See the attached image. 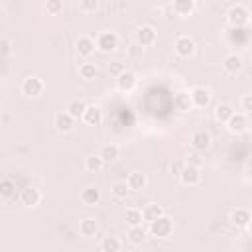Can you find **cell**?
<instances>
[{"mask_svg":"<svg viewBox=\"0 0 252 252\" xmlns=\"http://www.w3.org/2000/svg\"><path fill=\"white\" fill-rule=\"evenodd\" d=\"M226 18H228V24H230L232 28H246L248 22H250V12H248L244 6L236 4V6H232V8L228 10Z\"/></svg>","mask_w":252,"mask_h":252,"instance_id":"obj_1","label":"cell"},{"mask_svg":"<svg viewBox=\"0 0 252 252\" xmlns=\"http://www.w3.org/2000/svg\"><path fill=\"white\" fill-rule=\"evenodd\" d=\"M171 230H173V222L165 215H161V217H158L156 220L150 222V232L158 238H167L171 234Z\"/></svg>","mask_w":252,"mask_h":252,"instance_id":"obj_2","label":"cell"},{"mask_svg":"<svg viewBox=\"0 0 252 252\" xmlns=\"http://www.w3.org/2000/svg\"><path fill=\"white\" fill-rule=\"evenodd\" d=\"M179 181L187 187H193V185H199L201 183V167H195V165H183V169L179 171Z\"/></svg>","mask_w":252,"mask_h":252,"instance_id":"obj_3","label":"cell"},{"mask_svg":"<svg viewBox=\"0 0 252 252\" xmlns=\"http://www.w3.org/2000/svg\"><path fill=\"white\" fill-rule=\"evenodd\" d=\"M173 49H175V53H177L179 57L189 59V57L195 53V41H193L191 37H187V35H179V37L175 39V43H173Z\"/></svg>","mask_w":252,"mask_h":252,"instance_id":"obj_4","label":"cell"},{"mask_svg":"<svg viewBox=\"0 0 252 252\" xmlns=\"http://www.w3.org/2000/svg\"><path fill=\"white\" fill-rule=\"evenodd\" d=\"M118 45V37L114 32H102L98 37H96V47L102 51V53H110L114 51Z\"/></svg>","mask_w":252,"mask_h":252,"instance_id":"obj_5","label":"cell"},{"mask_svg":"<svg viewBox=\"0 0 252 252\" xmlns=\"http://www.w3.org/2000/svg\"><path fill=\"white\" fill-rule=\"evenodd\" d=\"M22 93L26 96H39L43 93V81L39 77H26L22 83Z\"/></svg>","mask_w":252,"mask_h":252,"instance_id":"obj_6","label":"cell"},{"mask_svg":"<svg viewBox=\"0 0 252 252\" xmlns=\"http://www.w3.org/2000/svg\"><path fill=\"white\" fill-rule=\"evenodd\" d=\"M189 96H191L193 106H197V108H205V106L211 104V91L205 89V87H195L189 93Z\"/></svg>","mask_w":252,"mask_h":252,"instance_id":"obj_7","label":"cell"},{"mask_svg":"<svg viewBox=\"0 0 252 252\" xmlns=\"http://www.w3.org/2000/svg\"><path fill=\"white\" fill-rule=\"evenodd\" d=\"M226 126H228V130H230L232 134H240V132H244L246 126H248L246 114H244V112H232L230 118L226 120Z\"/></svg>","mask_w":252,"mask_h":252,"instance_id":"obj_8","label":"cell"},{"mask_svg":"<svg viewBox=\"0 0 252 252\" xmlns=\"http://www.w3.org/2000/svg\"><path fill=\"white\" fill-rule=\"evenodd\" d=\"M136 41H138L142 47L152 45V43L156 41V30H154L152 26H142V28H138V32H136Z\"/></svg>","mask_w":252,"mask_h":252,"instance_id":"obj_9","label":"cell"},{"mask_svg":"<svg viewBox=\"0 0 252 252\" xmlns=\"http://www.w3.org/2000/svg\"><path fill=\"white\" fill-rule=\"evenodd\" d=\"M136 83H138V79H136V75L132 71H126L124 69L120 75H116V87L120 91H132L136 87Z\"/></svg>","mask_w":252,"mask_h":252,"instance_id":"obj_10","label":"cell"},{"mask_svg":"<svg viewBox=\"0 0 252 252\" xmlns=\"http://www.w3.org/2000/svg\"><path fill=\"white\" fill-rule=\"evenodd\" d=\"M85 124H89V126H98L100 122H102V110L98 108V106H94V104H91V106H87L85 108V112H83V118H81Z\"/></svg>","mask_w":252,"mask_h":252,"instance_id":"obj_11","label":"cell"},{"mask_svg":"<svg viewBox=\"0 0 252 252\" xmlns=\"http://www.w3.org/2000/svg\"><path fill=\"white\" fill-rule=\"evenodd\" d=\"M191 146H193L195 152H205L211 146V134L205 132V130H197L191 138Z\"/></svg>","mask_w":252,"mask_h":252,"instance_id":"obj_12","label":"cell"},{"mask_svg":"<svg viewBox=\"0 0 252 252\" xmlns=\"http://www.w3.org/2000/svg\"><path fill=\"white\" fill-rule=\"evenodd\" d=\"M20 201H22V205H26V207H35V205H39V201H41V193H39L35 187H26V189H22V193H20Z\"/></svg>","mask_w":252,"mask_h":252,"instance_id":"obj_13","label":"cell"},{"mask_svg":"<svg viewBox=\"0 0 252 252\" xmlns=\"http://www.w3.org/2000/svg\"><path fill=\"white\" fill-rule=\"evenodd\" d=\"M53 124H55V128L59 132H71L73 126H75V118L69 112H59V114H55Z\"/></svg>","mask_w":252,"mask_h":252,"instance_id":"obj_14","label":"cell"},{"mask_svg":"<svg viewBox=\"0 0 252 252\" xmlns=\"http://www.w3.org/2000/svg\"><path fill=\"white\" fill-rule=\"evenodd\" d=\"M126 185H128V189H132V191H142V189H146L148 179H146V175H144L142 171H132V173L128 175V179H126Z\"/></svg>","mask_w":252,"mask_h":252,"instance_id":"obj_15","label":"cell"},{"mask_svg":"<svg viewBox=\"0 0 252 252\" xmlns=\"http://www.w3.org/2000/svg\"><path fill=\"white\" fill-rule=\"evenodd\" d=\"M222 67H224V71H226V73L236 75V73L242 69V59H240V55H236V53L226 55V57H224V61H222Z\"/></svg>","mask_w":252,"mask_h":252,"instance_id":"obj_16","label":"cell"},{"mask_svg":"<svg viewBox=\"0 0 252 252\" xmlns=\"http://www.w3.org/2000/svg\"><path fill=\"white\" fill-rule=\"evenodd\" d=\"M250 211L248 209H244V207H240V209H236V211H232V215H230V220H232V224H236V226H240V228H244V226H248L250 224Z\"/></svg>","mask_w":252,"mask_h":252,"instance_id":"obj_17","label":"cell"},{"mask_svg":"<svg viewBox=\"0 0 252 252\" xmlns=\"http://www.w3.org/2000/svg\"><path fill=\"white\" fill-rule=\"evenodd\" d=\"M93 51H94V41H93L89 35H81V37L77 39V53H79L81 57H89Z\"/></svg>","mask_w":252,"mask_h":252,"instance_id":"obj_18","label":"cell"},{"mask_svg":"<svg viewBox=\"0 0 252 252\" xmlns=\"http://www.w3.org/2000/svg\"><path fill=\"white\" fill-rule=\"evenodd\" d=\"M98 156L102 158V161H104V163H112V161H116V159H118L120 150H118V146H114V144H106V146H102V148H100Z\"/></svg>","mask_w":252,"mask_h":252,"instance_id":"obj_19","label":"cell"},{"mask_svg":"<svg viewBox=\"0 0 252 252\" xmlns=\"http://www.w3.org/2000/svg\"><path fill=\"white\" fill-rule=\"evenodd\" d=\"M173 106H175L177 110H181V112H185V110H191L193 102H191V96H189V93H183V91L175 93V96H173Z\"/></svg>","mask_w":252,"mask_h":252,"instance_id":"obj_20","label":"cell"},{"mask_svg":"<svg viewBox=\"0 0 252 252\" xmlns=\"http://www.w3.org/2000/svg\"><path fill=\"white\" fill-rule=\"evenodd\" d=\"M81 201L85 205H96L100 201V191L96 187H85L81 191Z\"/></svg>","mask_w":252,"mask_h":252,"instance_id":"obj_21","label":"cell"},{"mask_svg":"<svg viewBox=\"0 0 252 252\" xmlns=\"http://www.w3.org/2000/svg\"><path fill=\"white\" fill-rule=\"evenodd\" d=\"M79 232L83 236H94L98 232V222L94 219H83L79 222Z\"/></svg>","mask_w":252,"mask_h":252,"instance_id":"obj_22","label":"cell"},{"mask_svg":"<svg viewBox=\"0 0 252 252\" xmlns=\"http://www.w3.org/2000/svg\"><path fill=\"white\" fill-rule=\"evenodd\" d=\"M85 108H87V104H85L83 100H79V98H75V100H71V102L67 104V112H69L75 120H81V118H83Z\"/></svg>","mask_w":252,"mask_h":252,"instance_id":"obj_23","label":"cell"},{"mask_svg":"<svg viewBox=\"0 0 252 252\" xmlns=\"http://www.w3.org/2000/svg\"><path fill=\"white\" fill-rule=\"evenodd\" d=\"M104 167V161H102V158L96 154V156H87L85 158V169L87 171H91V173H96V171H100Z\"/></svg>","mask_w":252,"mask_h":252,"instance_id":"obj_24","label":"cell"},{"mask_svg":"<svg viewBox=\"0 0 252 252\" xmlns=\"http://www.w3.org/2000/svg\"><path fill=\"white\" fill-rule=\"evenodd\" d=\"M16 195V183L8 177L0 179V199H10Z\"/></svg>","mask_w":252,"mask_h":252,"instance_id":"obj_25","label":"cell"},{"mask_svg":"<svg viewBox=\"0 0 252 252\" xmlns=\"http://www.w3.org/2000/svg\"><path fill=\"white\" fill-rule=\"evenodd\" d=\"M161 215H163V209H161L159 205H156V203L148 205V207L142 211V219H144V220H148V222L156 220V219H158V217H161Z\"/></svg>","mask_w":252,"mask_h":252,"instance_id":"obj_26","label":"cell"},{"mask_svg":"<svg viewBox=\"0 0 252 252\" xmlns=\"http://www.w3.org/2000/svg\"><path fill=\"white\" fill-rule=\"evenodd\" d=\"M128 240L132 244H142L146 240V230L142 228V224H136V226L128 228Z\"/></svg>","mask_w":252,"mask_h":252,"instance_id":"obj_27","label":"cell"},{"mask_svg":"<svg viewBox=\"0 0 252 252\" xmlns=\"http://www.w3.org/2000/svg\"><path fill=\"white\" fill-rule=\"evenodd\" d=\"M193 0H173V10L179 14V16H187L193 12Z\"/></svg>","mask_w":252,"mask_h":252,"instance_id":"obj_28","label":"cell"},{"mask_svg":"<svg viewBox=\"0 0 252 252\" xmlns=\"http://www.w3.org/2000/svg\"><path fill=\"white\" fill-rule=\"evenodd\" d=\"M228 39H230V43H246L248 41V30L246 28H232Z\"/></svg>","mask_w":252,"mask_h":252,"instance_id":"obj_29","label":"cell"},{"mask_svg":"<svg viewBox=\"0 0 252 252\" xmlns=\"http://www.w3.org/2000/svg\"><path fill=\"white\" fill-rule=\"evenodd\" d=\"M234 110H232V106L230 104H226V102H222V104H219L217 108H215V118L219 120V122H226L228 118H230V114H232Z\"/></svg>","mask_w":252,"mask_h":252,"instance_id":"obj_30","label":"cell"},{"mask_svg":"<svg viewBox=\"0 0 252 252\" xmlns=\"http://www.w3.org/2000/svg\"><path fill=\"white\" fill-rule=\"evenodd\" d=\"M120 248H122V244H120V240L114 238V236H106V238L100 242V250H104V252H118Z\"/></svg>","mask_w":252,"mask_h":252,"instance_id":"obj_31","label":"cell"},{"mask_svg":"<svg viewBox=\"0 0 252 252\" xmlns=\"http://www.w3.org/2000/svg\"><path fill=\"white\" fill-rule=\"evenodd\" d=\"M79 75H81V79H94V75H96V65L94 63H83L81 67H79Z\"/></svg>","mask_w":252,"mask_h":252,"instance_id":"obj_32","label":"cell"},{"mask_svg":"<svg viewBox=\"0 0 252 252\" xmlns=\"http://www.w3.org/2000/svg\"><path fill=\"white\" fill-rule=\"evenodd\" d=\"M142 211H138V209H128L126 211V222L130 224V226H136V224H142Z\"/></svg>","mask_w":252,"mask_h":252,"instance_id":"obj_33","label":"cell"},{"mask_svg":"<svg viewBox=\"0 0 252 252\" xmlns=\"http://www.w3.org/2000/svg\"><path fill=\"white\" fill-rule=\"evenodd\" d=\"M128 185H126V181H118V183H114L112 185V195L116 197V199H126V195H128Z\"/></svg>","mask_w":252,"mask_h":252,"instance_id":"obj_34","label":"cell"},{"mask_svg":"<svg viewBox=\"0 0 252 252\" xmlns=\"http://www.w3.org/2000/svg\"><path fill=\"white\" fill-rule=\"evenodd\" d=\"M45 8H47V12H49L51 16H57V14L63 10V0H47Z\"/></svg>","mask_w":252,"mask_h":252,"instance_id":"obj_35","label":"cell"},{"mask_svg":"<svg viewBox=\"0 0 252 252\" xmlns=\"http://www.w3.org/2000/svg\"><path fill=\"white\" fill-rule=\"evenodd\" d=\"M185 163L187 165H195V167H201L203 165V158L199 156V152H191L185 156Z\"/></svg>","mask_w":252,"mask_h":252,"instance_id":"obj_36","label":"cell"},{"mask_svg":"<svg viewBox=\"0 0 252 252\" xmlns=\"http://www.w3.org/2000/svg\"><path fill=\"white\" fill-rule=\"evenodd\" d=\"M83 12H94L98 8V0H81Z\"/></svg>","mask_w":252,"mask_h":252,"instance_id":"obj_37","label":"cell"},{"mask_svg":"<svg viewBox=\"0 0 252 252\" xmlns=\"http://www.w3.org/2000/svg\"><path fill=\"white\" fill-rule=\"evenodd\" d=\"M240 104H242V112L244 114H250L252 112V96L250 94H244L242 100H240Z\"/></svg>","mask_w":252,"mask_h":252,"instance_id":"obj_38","label":"cell"},{"mask_svg":"<svg viewBox=\"0 0 252 252\" xmlns=\"http://www.w3.org/2000/svg\"><path fill=\"white\" fill-rule=\"evenodd\" d=\"M183 165H185V161H181V159H173V161H171V173L179 175V171L183 169Z\"/></svg>","mask_w":252,"mask_h":252,"instance_id":"obj_39","label":"cell"},{"mask_svg":"<svg viewBox=\"0 0 252 252\" xmlns=\"http://www.w3.org/2000/svg\"><path fill=\"white\" fill-rule=\"evenodd\" d=\"M122 71H124V65H122V63H118V61H114V63L110 65V73H112V75H120Z\"/></svg>","mask_w":252,"mask_h":252,"instance_id":"obj_40","label":"cell"}]
</instances>
